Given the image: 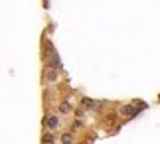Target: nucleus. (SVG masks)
I'll return each instance as SVG.
<instances>
[{"mask_svg": "<svg viewBox=\"0 0 160 144\" xmlns=\"http://www.w3.org/2000/svg\"><path fill=\"white\" fill-rule=\"evenodd\" d=\"M46 127L48 128H58L59 127V118H58V115H50L46 118Z\"/></svg>", "mask_w": 160, "mask_h": 144, "instance_id": "f257e3e1", "label": "nucleus"}, {"mask_svg": "<svg viewBox=\"0 0 160 144\" xmlns=\"http://www.w3.org/2000/svg\"><path fill=\"white\" fill-rule=\"evenodd\" d=\"M137 112H138L137 107H125V109H122V115H125V117H134Z\"/></svg>", "mask_w": 160, "mask_h": 144, "instance_id": "f03ea898", "label": "nucleus"}, {"mask_svg": "<svg viewBox=\"0 0 160 144\" xmlns=\"http://www.w3.org/2000/svg\"><path fill=\"white\" fill-rule=\"evenodd\" d=\"M59 111L63 112V115H67V112L71 111V107H69V103H61V107H59Z\"/></svg>", "mask_w": 160, "mask_h": 144, "instance_id": "7ed1b4c3", "label": "nucleus"}, {"mask_svg": "<svg viewBox=\"0 0 160 144\" xmlns=\"http://www.w3.org/2000/svg\"><path fill=\"white\" fill-rule=\"evenodd\" d=\"M44 144H53V136L52 134H46L44 136Z\"/></svg>", "mask_w": 160, "mask_h": 144, "instance_id": "20e7f679", "label": "nucleus"}, {"mask_svg": "<svg viewBox=\"0 0 160 144\" xmlns=\"http://www.w3.org/2000/svg\"><path fill=\"white\" fill-rule=\"evenodd\" d=\"M48 81H55V69H50V71H48Z\"/></svg>", "mask_w": 160, "mask_h": 144, "instance_id": "39448f33", "label": "nucleus"}, {"mask_svg": "<svg viewBox=\"0 0 160 144\" xmlns=\"http://www.w3.org/2000/svg\"><path fill=\"white\" fill-rule=\"evenodd\" d=\"M61 140H63V144H71V134H63Z\"/></svg>", "mask_w": 160, "mask_h": 144, "instance_id": "423d86ee", "label": "nucleus"}]
</instances>
